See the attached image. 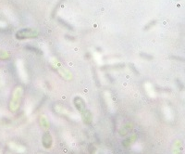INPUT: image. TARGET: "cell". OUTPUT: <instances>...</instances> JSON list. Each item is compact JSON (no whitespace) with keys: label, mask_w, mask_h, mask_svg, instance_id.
<instances>
[{"label":"cell","mask_w":185,"mask_h":154,"mask_svg":"<svg viewBox=\"0 0 185 154\" xmlns=\"http://www.w3.org/2000/svg\"><path fill=\"white\" fill-rule=\"evenodd\" d=\"M23 94H24V89L21 85H17L14 88L8 103V109L10 111L16 112L20 109L21 103L22 101V98H23Z\"/></svg>","instance_id":"cell-1"},{"label":"cell","mask_w":185,"mask_h":154,"mask_svg":"<svg viewBox=\"0 0 185 154\" xmlns=\"http://www.w3.org/2000/svg\"><path fill=\"white\" fill-rule=\"evenodd\" d=\"M38 32L36 30L32 29H21L19 32L16 33V38L19 40H23V39H29V38H35L37 37Z\"/></svg>","instance_id":"cell-2"},{"label":"cell","mask_w":185,"mask_h":154,"mask_svg":"<svg viewBox=\"0 0 185 154\" xmlns=\"http://www.w3.org/2000/svg\"><path fill=\"white\" fill-rule=\"evenodd\" d=\"M53 67L55 68V70H57V72L58 73V74L63 78L65 79L66 81H71L73 79V76H72V74L69 71L67 70L66 68H64L59 62L58 61H55V63H52Z\"/></svg>","instance_id":"cell-3"},{"label":"cell","mask_w":185,"mask_h":154,"mask_svg":"<svg viewBox=\"0 0 185 154\" xmlns=\"http://www.w3.org/2000/svg\"><path fill=\"white\" fill-rule=\"evenodd\" d=\"M73 104H74L76 110L81 113V115L83 114V113H84V112L87 111L85 101H84V99H83L81 97H79V96L75 97V98H73Z\"/></svg>","instance_id":"cell-4"},{"label":"cell","mask_w":185,"mask_h":154,"mask_svg":"<svg viewBox=\"0 0 185 154\" xmlns=\"http://www.w3.org/2000/svg\"><path fill=\"white\" fill-rule=\"evenodd\" d=\"M42 144L45 149H50L52 147L53 144V139H52V135L49 132H45L43 135V138H42Z\"/></svg>","instance_id":"cell-5"},{"label":"cell","mask_w":185,"mask_h":154,"mask_svg":"<svg viewBox=\"0 0 185 154\" xmlns=\"http://www.w3.org/2000/svg\"><path fill=\"white\" fill-rule=\"evenodd\" d=\"M81 118H82L83 123L86 125H91L93 122V114L89 110H87L84 113L81 114Z\"/></svg>","instance_id":"cell-6"},{"label":"cell","mask_w":185,"mask_h":154,"mask_svg":"<svg viewBox=\"0 0 185 154\" xmlns=\"http://www.w3.org/2000/svg\"><path fill=\"white\" fill-rule=\"evenodd\" d=\"M39 123H40V125L43 129L45 130H47L49 128V121H48V119L46 118V116L45 115H41L40 118H39Z\"/></svg>","instance_id":"cell-7"},{"label":"cell","mask_w":185,"mask_h":154,"mask_svg":"<svg viewBox=\"0 0 185 154\" xmlns=\"http://www.w3.org/2000/svg\"><path fill=\"white\" fill-rule=\"evenodd\" d=\"M54 109H55V111L57 113H59L61 115H66V114L69 113V111L67 110L66 108H64L63 106H61V105H55Z\"/></svg>","instance_id":"cell-8"},{"label":"cell","mask_w":185,"mask_h":154,"mask_svg":"<svg viewBox=\"0 0 185 154\" xmlns=\"http://www.w3.org/2000/svg\"><path fill=\"white\" fill-rule=\"evenodd\" d=\"M135 139H136V135H132L130 136L129 139H127L124 141L123 145H124L125 147H129V146H130L134 141H135Z\"/></svg>","instance_id":"cell-9"},{"label":"cell","mask_w":185,"mask_h":154,"mask_svg":"<svg viewBox=\"0 0 185 154\" xmlns=\"http://www.w3.org/2000/svg\"><path fill=\"white\" fill-rule=\"evenodd\" d=\"M9 146L11 147V149H12L16 150L17 152H23V151L25 150L24 147L20 146V145H17V144H15V143H10V144H9Z\"/></svg>","instance_id":"cell-10"},{"label":"cell","mask_w":185,"mask_h":154,"mask_svg":"<svg viewBox=\"0 0 185 154\" xmlns=\"http://www.w3.org/2000/svg\"><path fill=\"white\" fill-rule=\"evenodd\" d=\"M58 22L63 26V27H65V28H67L68 30H71V31H73V27L71 25V24H69L68 22H66L64 20H62V19H60V18H58Z\"/></svg>","instance_id":"cell-11"},{"label":"cell","mask_w":185,"mask_h":154,"mask_svg":"<svg viewBox=\"0 0 185 154\" xmlns=\"http://www.w3.org/2000/svg\"><path fill=\"white\" fill-rule=\"evenodd\" d=\"M25 48H26V49H28V50H30L31 52H35V54H37V55H42V54H43L42 51H41L40 49H38V48H36V47H33V46H26Z\"/></svg>","instance_id":"cell-12"},{"label":"cell","mask_w":185,"mask_h":154,"mask_svg":"<svg viewBox=\"0 0 185 154\" xmlns=\"http://www.w3.org/2000/svg\"><path fill=\"white\" fill-rule=\"evenodd\" d=\"M130 125H124L122 128H121V130H120V134L121 135H125L126 134H128L129 133V131L130 130V128H131V126H130Z\"/></svg>","instance_id":"cell-13"},{"label":"cell","mask_w":185,"mask_h":154,"mask_svg":"<svg viewBox=\"0 0 185 154\" xmlns=\"http://www.w3.org/2000/svg\"><path fill=\"white\" fill-rule=\"evenodd\" d=\"M9 58H10V55H9L8 52H6V51L0 49V60H8Z\"/></svg>","instance_id":"cell-14"},{"label":"cell","mask_w":185,"mask_h":154,"mask_svg":"<svg viewBox=\"0 0 185 154\" xmlns=\"http://www.w3.org/2000/svg\"><path fill=\"white\" fill-rule=\"evenodd\" d=\"M176 84H177V85H178V87H179V89L180 90H184V85H183V84L180 81V80H176Z\"/></svg>","instance_id":"cell-15"},{"label":"cell","mask_w":185,"mask_h":154,"mask_svg":"<svg viewBox=\"0 0 185 154\" xmlns=\"http://www.w3.org/2000/svg\"><path fill=\"white\" fill-rule=\"evenodd\" d=\"M154 24H156V21H151V22L144 27V30H149V28H150L151 26H153Z\"/></svg>","instance_id":"cell-16"},{"label":"cell","mask_w":185,"mask_h":154,"mask_svg":"<svg viewBox=\"0 0 185 154\" xmlns=\"http://www.w3.org/2000/svg\"><path fill=\"white\" fill-rule=\"evenodd\" d=\"M142 57L144 58H146V60H153V56H151V55H147V54H141Z\"/></svg>","instance_id":"cell-17"}]
</instances>
